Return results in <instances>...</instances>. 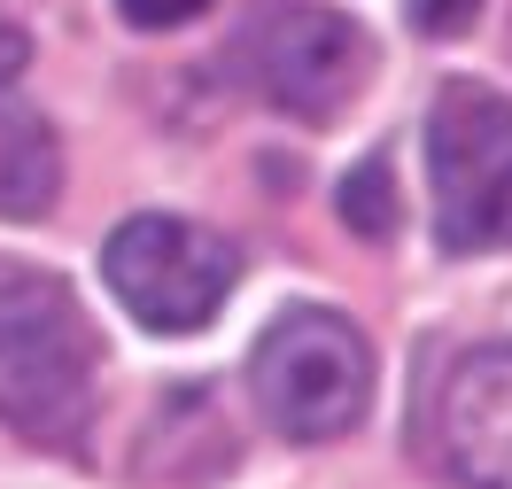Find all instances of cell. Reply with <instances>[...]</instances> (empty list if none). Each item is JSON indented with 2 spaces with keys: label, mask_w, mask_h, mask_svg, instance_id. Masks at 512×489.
<instances>
[{
  "label": "cell",
  "mask_w": 512,
  "mask_h": 489,
  "mask_svg": "<svg viewBox=\"0 0 512 489\" xmlns=\"http://www.w3.org/2000/svg\"><path fill=\"white\" fill-rule=\"evenodd\" d=\"M101 396V342L78 295L39 264L0 257V427L78 451Z\"/></svg>",
  "instance_id": "obj_1"
},
{
  "label": "cell",
  "mask_w": 512,
  "mask_h": 489,
  "mask_svg": "<svg viewBox=\"0 0 512 489\" xmlns=\"http://www.w3.org/2000/svg\"><path fill=\"white\" fill-rule=\"evenodd\" d=\"M249 396L288 443H334L373 404V350L342 311L295 303L256 334L249 350Z\"/></svg>",
  "instance_id": "obj_2"
},
{
  "label": "cell",
  "mask_w": 512,
  "mask_h": 489,
  "mask_svg": "<svg viewBox=\"0 0 512 489\" xmlns=\"http://www.w3.org/2000/svg\"><path fill=\"white\" fill-rule=\"evenodd\" d=\"M427 179H435V241L450 257L512 249V101L458 78L427 117Z\"/></svg>",
  "instance_id": "obj_3"
},
{
  "label": "cell",
  "mask_w": 512,
  "mask_h": 489,
  "mask_svg": "<svg viewBox=\"0 0 512 489\" xmlns=\"http://www.w3.org/2000/svg\"><path fill=\"white\" fill-rule=\"evenodd\" d=\"M101 280L148 334H202L241 280V249L194 218L140 210L101 241Z\"/></svg>",
  "instance_id": "obj_4"
},
{
  "label": "cell",
  "mask_w": 512,
  "mask_h": 489,
  "mask_svg": "<svg viewBox=\"0 0 512 489\" xmlns=\"http://www.w3.org/2000/svg\"><path fill=\"white\" fill-rule=\"evenodd\" d=\"M225 55L272 109H288L303 125H334L373 70L365 32L334 8H311V0H264Z\"/></svg>",
  "instance_id": "obj_5"
},
{
  "label": "cell",
  "mask_w": 512,
  "mask_h": 489,
  "mask_svg": "<svg viewBox=\"0 0 512 489\" xmlns=\"http://www.w3.org/2000/svg\"><path fill=\"white\" fill-rule=\"evenodd\" d=\"M427 443L458 489H512V342H474L443 365Z\"/></svg>",
  "instance_id": "obj_6"
},
{
  "label": "cell",
  "mask_w": 512,
  "mask_h": 489,
  "mask_svg": "<svg viewBox=\"0 0 512 489\" xmlns=\"http://www.w3.org/2000/svg\"><path fill=\"white\" fill-rule=\"evenodd\" d=\"M55 179H63V148L47 117L24 109L0 78V218H39L55 202Z\"/></svg>",
  "instance_id": "obj_7"
},
{
  "label": "cell",
  "mask_w": 512,
  "mask_h": 489,
  "mask_svg": "<svg viewBox=\"0 0 512 489\" xmlns=\"http://www.w3.org/2000/svg\"><path fill=\"white\" fill-rule=\"evenodd\" d=\"M396 218H404V210H396V179H388L381 156H365L350 179H342V226H350L357 241H388Z\"/></svg>",
  "instance_id": "obj_8"
},
{
  "label": "cell",
  "mask_w": 512,
  "mask_h": 489,
  "mask_svg": "<svg viewBox=\"0 0 512 489\" xmlns=\"http://www.w3.org/2000/svg\"><path fill=\"white\" fill-rule=\"evenodd\" d=\"M117 8H125V24H140V32H179L210 0H117Z\"/></svg>",
  "instance_id": "obj_9"
},
{
  "label": "cell",
  "mask_w": 512,
  "mask_h": 489,
  "mask_svg": "<svg viewBox=\"0 0 512 489\" xmlns=\"http://www.w3.org/2000/svg\"><path fill=\"white\" fill-rule=\"evenodd\" d=\"M474 8H481V0H412V24H419V32H435V39H450V32L474 24Z\"/></svg>",
  "instance_id": "obj_10"
}]
</instances>
